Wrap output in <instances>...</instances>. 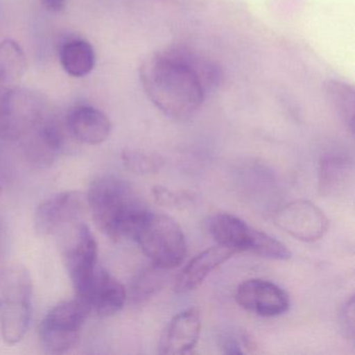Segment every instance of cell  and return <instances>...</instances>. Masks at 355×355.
Listing matches in <instances>:
<instances>
[{
    "mask_svg": "<svg viewBox=\"0 0 355 355\" xmlns=\"http://www.w3.org/2000/svg\"><path fill=\"white\" fill-rule=\"evenodd\" d=\"M31 132H35V137L28 142L30 161L40 167L51 165L64 145L61 128L53 120L43 118Z\"/></svg>",
    "mask_w": 355,
    "mask_h": 355,
    "instance_id": "17",
    "label": "cell"
},
{
    "mask_svg": "<svg viewBox=\"0 0 355 355\" xmlns=\"http://www.w3.org/2000/svg\"><path fill=\"white\" fill-rule=\"evenodd\" d=\"M121 159L130 171L141 175L157 173L164 165L163 157L157 153L138 149H125L122 153Z\"/></svg>",
    "mask_w": 355,
    "mask_h": 355,
    "instance_id": "22",
    "label": "cell"
},
{
    "mask_svg": "<svg viewBox=\"0 0 355 355\" xmlns=\"http://www.w3.org/2000/svg\"><path fill=\"white\" fill-rule=\"evenodd\" d=\"M236 252L234 250L222 245L203 251L191 259L190 263L178 274L174 290L178 294L195 290L205 282L211 271L223 265Z\"/></svg>",
    "mask_w": 355,
    "mask_h": 355,
    "instance_id": "15",
    "label": "cell"
},
{
    "mask_svg": "<svg viewBox=\"0 0 355 355\" xmlns=\"http://www.w3.org/2000/svg\"><path fill=\"white\" fill-rule=\"evenodd\" d=\"M276 225L296 240L315 242L325 236L329 221L325 214L309 200H294L280 207L275 215Z\"/></svg>",
    "mask_w": 355,
    "mask_h": 355,
    "instance_id": "10",
    "label": "cell"
},
{
    "mask_svg": "<svg viewBox=\"0 0 355 355\" xmlns=\"http://www.w3.org/2000/svg\"><path fill=\"white\" fill-rule=\"evenodd\" d=\"M63 259L76 295L80 294L98 267V245L86 224L72 225L64 240Z\"/></svg>",
    "mask_w": 355,
    "mask_h": 355,
    "instance_id": "8",
    "label": "cell"
},
{
    "mask_svg": "<svg viewBox=\"0 0 355 355\" xmlns=\"http://www.w3.org/2000/svg\"><path fill=\"white\" fill-rule=\"evenodd\" d=\"M340 332L349 340H353L355 336L354 322V296H351L340 309L338 315Z\"/></svg>",
    "mask_w": 355,
    "mask_h": 355,
    "instance_id": "23",
    "label": "cell"
},
{
    "mask_svg": "<svg viewBox=\"0 0 355 355\" xmlns=\"http://www.w3.org/2000/svg\"><path fill=\"white\" fill-rule=\"evenodd\" d=\"M324 90L338 117L353 134L355 114L354 88L342 80H329L325 83Z\"/></svg>",
    "mask_w": 355,
    "mask_h": 355,
    "instance_id": "20",
    "label": "cell"
},
{
    "mask_svg": "<svg viewBox=\"0 0 355 355\" xmlns=\"http://www.w3.org/2000/svg\"><path fill=\"white\" fill-rule=\"evenodd\" d=\"M201 332L200 313L191 307L178 313L164 329L159 343L161 354H184L196 346Z\"/></svg>",
    "mask_w": 355,
    "mask_h": 355,
    "instance_id": "13",
    "label": "cell"
},
{
    "mask_svg": "<svg viewBox=\"0 0 355 355\" xmlns=\"http://www.w3.org/2000/svg\"><path fill=\"white\" fill-rule=\"evenodd\" d=\"M66 128L69 134L80 142L98 145L109 138L112 123L101 110L90 105H78L68 113Z\"/></svg>",
    "mask_w": 355,
    "mask_h": 355,
    "instance_id": "14",
    "label": "cell"
},
{
    "mask_svg": "<svg viewBox=\"0 0 355 355\" xmlns=\"http://www.w3.org/2000/svg\"><path fill=\"white\" fill-rule=\"evenodd\" d=\"M44 118L40 95L18 88L0 95V138L16 140L28 135Z\"/></svg>",
    "mask_w": 355,
    "mask_h": 355,
    "instance_id": "7",
    "label": "cell"
},
{
    "mask_svg": "<svg viewBox=\"0 0 355 355\" xmlns=\"http://www.w3.org/2000/svg\"><path fill=\"white\" fill-rule=\"evenodd\" d=\"M87 196L95 225L113 240H134L143 221L151 213L132 187L115 176L96 178Z\"/></svg>",
    "mask_w": 355,
    "mask_h": 355,
    "instance_id": "2",
    "label": "cell"
},
{
    "mask_svg": "<svg viewBox=\"0 0 355 355\" xmlns=\"http://www.w3.org/2000/svg\"><path fill=\"white\" fill-rule=\"evenodd\" d=\"M126 297L123 284L99 266L84 291L76 295L91 311L103 318L117 313L125 304Z\"/></svg>",
    "mask_w": 355,
    "mask_h": 355,
    "instance_id": "12",
    "label": "cell"
},
{
    "mask_svg": "<svg viewBox=\"0 0 355 355\" xmlns=\"http://www.w3.org/2000/svg\"><path fill=\"white\" fill-rule=\"evenodd\" d=\"M134 240L151 263L159 269H174L186 257L184 232L178 222L168 216L149 214Z\"/></svg>",
    "mask_w": 355,
    "mask_h": 355,
    "instance_id": "5",
    "label": "cell"
},
{
    "mask_svg": "<svg viewBox=\"0 0 355 355\" xmlns=\"http://www.w3.org/2000/svg\"><path fill=\"white\" fill-rule=\"evenodd\" d=\"M89 211L88 196L80 191H66L43 201L35 213V230L40 236L59 234L73 225Z\"/></svg>",
    "mask_w": 355,
    "mask_h": 355,
    "instance_id": "9",
    "label": "cell"
},
{
    "mask_svg": "<svg viewBox=\"0 0 355 355\" xmlns=\"http://www.w3.org/2000/svg\"><path fill=\"white\" fill-rule=\"evenodd\" d=\"M45 8L51 11H61L65 8L68 0H41Z\"/></svg>",
    "mask_w": 355,
    "mask_h": 355,
    "instance_id": "26",
    "label": "cell"
},
{
    "mask_svg": "<svg viewBox=\"0 0 355 355\" xmlns=\"http://www.w3.org/2000/svg\"><path fill=\"white\" fill-rule=\"evenodd\" d=\"M33 291L32 276L24 266L0 269V329L8 345L18 344L28 332Z\"/></svg>",
    "mask_w": 355,
    "mask_h": 355,
    "instance_id": "3",
    "label": "cell"
},
{
    "mask_svg": "<svg viewBox=\"0 0 355 355\" xmlns=\"http://www.w3.org/2000/svg\"><path fill=\"white\" fill-rule=\"evenodd\" d=\"M26 71V58L19 43L12 39L0 42V88L20 87Z\"/></svg>",
    "mask_w": 355,
    "mask_h": 355,
    "instance_id": "19",
    "label": "cell"
},
{
    "mask_svg": "<svg viewBox=\"0 0 355 355\" xmlns=\"http://www.w3.org/2000/svg\"><path fill=\"white\" fill-rule=\"evenodd\" d=\"M166 271L167 270L159 269L153 265L139 274L132 284V297L134 301L138 303L145 302L157 295L163 286L165 280L164 272Z\"/></svg>",
    "mask_w": 355,
    "mask_h": 355,
    "instance_id": "21",
    "label": "cell"
},
{
    "mask_svg": "<svg viewBox=\"0 0 355 355\" xmlns=\"http://www.w3.org/2000/svg\"><path fill=\"white\" fill-rule=\"evenodd\" d=\"M353 165L350 159L340 155H327L320 162L318 188L324 197H338L350 188Z\"/></svg>",
    "mask_w": 355,
    "mask_h": 355,
    "instance_id": "16",
    "label": "cell"
},
{
    "mask_svg": "<svg viewBox=\"0 0 355 355\" xmlns=\"http://www.w3.org/2000/svg\"><path fill=\"white\" fill-rule=\"evenodd\" d=\"M153 191V196L157 199V202L159 205H166V207L182 205L188 199V196H182V195L172 192L163 187H155Z\"/></svg>",
    "mask_w": 355,
    "mask_h": 355,
    "instance_id": "24",
    "label": "cell"
},
{
    "mask_svg": "<svg viewBox=\"0 0 355 355\" xmlns=\"http://www.w3.org/2000/svg\"><path fill=\"white\" fill-rule=\"evenodd\" d=\"M207 228L218 245L236 253L246 251L276 261H286L292 255L286 245L230 214L214 215L209 220Z\"/></svg>",
    "mask_w": 355,
    "mask_h": 355,
    "instance_id": "4",
    "label": "cell"
},
{
    "mask_svg": "<svg viewBox=\"0 0 355 355\" xmlns=\"http://www.w3.org/2000/svg\"><path fill=\"white\" fill-rule=\"evenodd\" d=\"M222 80L223 71L216 62L184 45H170L151 53L140 67L145 94L175 121L193 117Z\"/></svg>",
    "mask_w": 355,
    "mask_h": 355,
    "instance_id": "1",
    "label": "cell"
},
{
    "mask_svg": "<svg viewBox=\"0 0 355 355\" xmlns=\"http://www.w3.org/2000/svg\"><path fill=\"white\" fill-rule=\"evenodd\" d=\"M90 313L88 305L78 298L53 307L40 325V338L45 350L61 354L73 348Z\"/></svg>",
    "mask_w": 355,
    "mask_h": 355,
    "instance_id": "6",
    "label": "cell"
},
{
    "mask_svg": "<svg viewBox=\"0 0 355 355\" xmlns=\"http://www.w3.org/2000/svg\"><path fill=\"white\" fill-rule=\"evenodd\" d=\"M60 61L66 73L73 78H84L94 69L96 55L88 41L74 39L62 45Z\"/></svg>",
    "mask_w": 355,
    "mask_h": 355,
    "instance_id": "18",
    "label": "cell"
},
{
    "mask_svg": "<svg viewBox=\"0 0 355 355\" xmlns=\"http://www.w3.org/2000/svg\"><path fill=\"white\" fill-rule=\"evenodd\" d=\"M234 298L241 307L261 317H276L290 307L288 295L282 288L259 278L239 284Z\"/></svg>",
    "mask_w": 355,
    "mask_h": 355,
    "instance_id": "11",
    "label": "cell"
},
{
    "mask_svg": "<svg viewBox=\"0 0 355 355\" xmlns=\"http://www.w3.org/2000/svg\"><path fill=\"white\" fill-rule=\"evenodd\" d=\"M242 345L246 348H250V340L246 336H241L240 340H236V336H227L222 343V348L226 354H242L244 353Z\"/></svg>",
    "mask_w": 355,
    "mask_h": 355,
    "instance_id": "25",
    "label": "cell"
}]
</instances>
